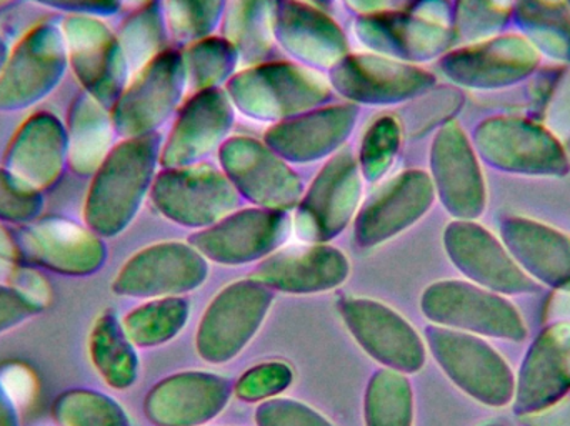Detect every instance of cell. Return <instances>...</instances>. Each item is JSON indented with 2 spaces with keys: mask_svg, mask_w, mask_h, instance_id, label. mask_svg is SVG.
Returning a JSON list of instances; mask_svg holds the SVG:
<instances>
[{
  "mask_svg": "<svg viewBox=\"0 0 570 426\" xmlns=\"http://www.w3.org/2000/svg\"><path fill=\"white\" fill-rule=\"evenodd\" d=\"M159 137L122 139L90 177L82 221L102 238L122 234L136 218L153 186L159 159Z\"/></svg>",
  "mask_w": 570,
  "mask_h": 426,
  "instance_id": "cell-1",
  "label": "cell"
},
{
  "mask_svg": "<svg viewBox=\"0 0 570 426\" xmlns=\"http://www.w3.org/2000/svg\"><path fill=\"white\" fill-rule=\"evenodd\" d=\"M67 66L60 23L42 20L30 27L13 46L0 69V113L33 109L56 92Z\"/></svg>",
  "mask_w": 570,
  "mask_h": 426,
  "instance_id": "cell-2",
  "label": "cell"
},
{
  "mask_svg": "<svg viewBox=\"0 0 570 426\" xmlns=\"http://www.w3.org/2000/svg\"><path fill=\"white\" fill-rule=\"evenodd\" d=\"M16 230L23 264L60 277L97 274L107 260L106 238L66 215H40Z\"/></svg>",
  "mask_w": 570,
  "mask_h": 426,
  "instance_id": "cell-3",
  "label": "cell"
},
{
  "mask_svg": "<svg viewBox=\"0 0 570 426\" xmlns=\"http://www.w3.org/2000/svg\"><path fill=\"white\" fill-rule=\"evenodd\" d=\"M59 23L67 66L80 90L112 109L130 79L117 33L102 17L63 16Z\"/></svg>",
  "mask_w": 570,
  "mask_h": 426,
  "instance_id": "cell-4",
  "label": "cell"
},
{
  "mask_svg": "<svg viewBox=\"0 0 570 426\" xmlns=\"http://www.w3.org/2000/svg\"><path fill=\"white\" fill-rule=\"evenodd\" d=\"M475 149L485 162L521 176L559 177L569 172L562 140L541 123L494 117L475 129Z\"/></svg>",
  "mask_w": 570,
  "mask_h": 426,
  "instance_id": "cell-5",
  "label": "cell"
},
{
  "mask_svg": "<svg viewBox=\"0 0 570 426\" xmlns=\"http://www.w3.org/2000/svg\"><path fill=\"white\" fill-rule=\"evenodd\" d=\"M230 102L256 119L279 120L321 106L328 86L314 70L271 63L244 70L229 82Z\"/></svg>",
  "mask_w": 570,
  "mask_h": 426,
  "instance_id": "cell-6",
  "label": "cell"
},
{
  "mask_svg": "<svg viewBox=\"0 0 570 426\" xmlns=\"http://www.w3.org/2000/svg\"><path fill=\"white\" fill-rule=\"evenodd\" d=\"M184 59L164 50L134 73L114 103V126L120 139L149 136L170 116L186 83Z\"/></svg>",
  "mask_w": 570,
  "mask_h": 426,
  "instance_id": "cell-7",
  "label": "cell"
},
{
  "mask_svg": "<svg viewBox=\"0 0 570 426\" xmlns=\"http://www.w3.org/2000/svg\"><path fill=\"white\" fill-rule=\"evenodd\" d=\"M424 310L439 324L464 334L512 341L528 337L524 320L508 297L471 284L435 285L425 295Z\"/></svg>",
  "mask_w": 570,
  "mask_h": 426,
  "instance_id": "cell-8",
  "label": "cell"
},
{
  "mask_svg": "<svg viewBox=\"0 0 570 426\" xmlns=\"http://www.w3.org/2000/svg\"><path fill=\"white\" fill-rule=\"evenodd\" d=\"M431 344L449 377L475 400L489 407L512 404L514 374L504 357L478 335L432 330Z\"/></svg>",
  "mask_w": 570,
  "mask_h": 426,
  "instance_id": "cell-9",
  "label": "cell"
},
{
  "mask_svg": "<svg viewBox=\"0 0 570 426\" xmlns=\"http://www.w3.org/2000/svg\"><path fill=\"white\" fill-rule=\"evenodd\" d=\"M2 166L23 186L46 194L69 172L66 122L50 110H33L17 127Z\"/></svg>",
  "mask_w": 570,
  "mask_h": 426,
  "instance_id": "cell-10",
  "label": "cell"
},
{
  "mask_svg": "<svg viewBox=\"0 0 570 426\" xmlns=\"http://www.w3.org/2000/svg\"><path fill=\"white\" fill-rule=\"evenodd\" d=\"M541 62L531 40L522 33L489 37L449 52L442 59V72L471 89H498L514 86L534 72Z\"/></svg>",
  "mask_w": 570,
  "mask_h": 426,
  "instance_id": "cell-11",
  "label": "cell"
},
{
  "mask_svg": "<svg viewBox=\"0 0 570 426\" xmlns=\"http://www.w3.org/2000/svg\"><path fill=\"white\" fill-rule=\"evenodd\" d=\"M445 247L459 270L485 290L504 297L538 290V281L519 267L504 241L481 225L471 221L449 225Z\"/></svg>",
  "mask_w": 570,
  "mask_h": 426,
  "instance_id": "cell-12",
  "label": "cell"
},
{
  "mask_svg": "<svg viewBox=\"0 0 570 426\" xmlns=\"http://www.w3.org/2000/svg\"><path fill=\"white\" fill-rule=\"evenodd\" d=\"M357 32L362 42L374 49L417 60L444 52L454 37L451 13L441 0H429L428 9L417 16L368 13L358 20Z\"/></svg>",
  "mask_w": 570,
  "mask_h": 426,
  "instance_id": "cell-13",
  "label": "cell"
},
{
  "mask_svg": "<svg viewBox=\"0 0 570 426\" xmlns=\"http://www.w3.org/2000/svg\"><path fill=\"white\" fill-rule=\"evenodd\" d=\"M570 392V324L552 321L525 354L515 377L514 412L538 414Z\"/></svg>",
  "mask_w": 570,
  "mask_h": 426,
  "instance_id": "cell-14",
  "label": "cell"
},
{
  "mask_svg": "<svg viewBox=\"0 0 570 426\" xmlns=\"http://www.w3.org/2000/svg\"><path fill=\"white\" fill-rule=\"evenodd\" d=\"M153 199L160 212L187 225L210 224L237 204L233 184L209 166L160 174L153 184Z\"/></svg>",
  "mask_w": 570,
  "mask_h": 426,
  "instance_id": "cell-15",
  "label": "cell"
},
{
  "mask_svg": "<svg viewBox=\"0 0 570 426\" xmlns=\"http://www.w3.org/2000/svg\"><path fill=\"white\" fill-rule=\"evenodd\" d=\"M331 83L355 102L392 103L428 92L434 76L417 66L364 53L332 67Z\"/></svg>",
  "mask_w": 570,
  "mask_h": 426,
  "instance_id": "cell-16",
  "label": "cell"
},
{
  "mask_svg": "<svg viewBox=\"0 0 570 426\" xmlns=\"http://www.w3.org/2000/svg\"><path fill=\"white\" fill-rule=\"evenodd\" d=\"M431 159L444 206L461 218L479 217L485 207L484 177L474 147L458 123L439 130Z\"/></svg>",
  "mask_w": 570,
  "mask_h": 426,
  "instance_id": "cell-17",
  "label": "cell"
},
{
  "mask_svg": "<svg viewBox=\"0 0 570 426\" xmlns=\"http://www.w3.org/2000/svg\"><path fill=\"white\" fill-rule=\"evenodd\" d=\"M223 166L254 202L269 207H291L301 196V182L266 146L236 137L223 149Z\"/></svg>",
  "mask_w": 570,
  "mask_h": 426,
  "instance_id": "cell-18",
  "label": "cell"
},
{
  "mask_svg": "<svg viewBox=\"0 0 570 426\" xmlns=\"http://www.w3.org/2000/svg\"><path fill=\"white\" fill-rule=\"evenodd\" d=\"M361 179L354 156L341 152L332 157L315 179L298 214L301 234L321 238L341 231L357 206Z\"/></svg>",
  "mask_w": 570,
  "mask_h": 426,
  "instance_id": "cell-19",
  "label": "cell"
},
{
  "mask_svg": "<svg viewBox=\"0 0 570 426\" xmlns=\"http://www.w3.org/2000/svg\"><path fill=\"white\" fill-rule=\"evenodd\" d=\"M204 275V264L180 245H156L134 255L117 274L112 288L127 297H156L194 287Z\"/></svg>",
  "mask_w": 570,
  "mask_h": 426,
  "instance_id": "cell-20",
  "label": "cell"
},
{
  "mask_svg": "<svg viewBox=\"0 0 570 426\" xmlns=\"http://www.w3.org/2000/svg\"><path fill=\"white\" fill-rule=\"evenodd\" d=\"M233 122L229 97L216 89L200 90L180 110L164 146V166H184L206 156L229 132Z\"/></svg>",
  "mask_w": 570,
  "mask_h": 426,
  "instance_id": "cell-21",
  "label": "cell"
},
{
  "mask_svg": "<svg viewBox=\"0 0 570 426\" xmlns=\"http://www.w3.org/2000/svg\"><path fill=\"white\" fill-rule=\"evenodd\" d=\"M502 241L519 267L534 281L570 288V237L564 231L529 218L502 224Z\"/></svg>",
  "mask_w": 570,
  "mask_h": 426,
  "instance_id": "cell-22",
  "label": "cell"
},
{
  "mask_svg": "<svg viewBox=\"0 0 570 426\" xmlns=\"http://www.w3.org/2000/svg\"><path fill=\"white\" fill-rule=\"evenodd\" d=\"M434 200V184L425 172H404L384 187L364 207L357 221L364 244L381 241L404 230L428 212Z\"/></svg>",
  "mask_w": 570,
  "mask_h": 426,
  "instance_id": "cell-23",
  "label": "cell"
},
{
  "mask_svg": "<svg viewBox=\"0 0 570 426\" xmlns=\"http://www.w3.org/2000/svg\"><path fill=\"white\" fill-rule=\"evenodd\" d=\"M357 110L332 106L301 119L285 120L267 132L271 149L295 162H311L337 149L354 129Z\"/></svg>",
  "mask_w": 570,
  "mask_h": 426,
  "instance_id": "cell-24",
  "label": "cell"
},
{
  "mask_svg": "<svg viewBox=\"0 0 570 426\" xmlns=\"http://www.w3.org/2000/svg\"><path fill=\"white\" fill-rule=\"evenodd\" d=\"M285 230L287 218L283 214L247 210L197 235L194 244L214 260H250L276 247Z\"/></svg>",
  "mask_w": 570,
  "mask_h": 426,
  "instance_id": "cell-25",
  "label": "cell"
},
{
  "mask_svg": "<svg viewBox=\"0 0 570 426\" xmlns=\"http://www.w3.org/2000/svg\"><path fill=\"white\" fill-rule=\"evenodd\" d=\"M69 172L92 177L116 147L117 130L109 107L80 90L66 119Z\"/></svg>",
  "mask_w": 570,
  "mask_h": 426,
  "instance_id": "cell-26",
  "label": "cell"
},
{
  "mask_svg": "<svg viewBox=\"0 0 570 426\" xmlns=\"http://www.w3.org/2000/svg\"><path fill=\"white\" fill-rule=\"evenodd\" d=\"M276 33L288 52L315 67H334L347 53L342 30L322 12L288 0L277 13Z\"/></svg>",
  "mask_w": 570,
  "mask_h": 426,
  "instance_id": "cell-27",
  "label": "cell"
},
{
  "mask_svg": "<svg viewBox=\"0 0 570 426\" xmlns=\"http://www.w3.org/2000/svg\"><path fill=\"white\" fill-rule=\"evenodd\" d=\"M345 267L341 251L332 248H291L266 261L256 275L284 290H315L341 281Z\"/></svg>",
  "mask_w": 570,
  "mask_h": 426,
  "instance_id": "cell-28",
  "label": "cell"
},
{
  "mask_svg": "<svg viewBox=\"0 0 570 426\" xmlns=\"http://www.w3.org/2000/svg\"><path fill=\"white\" fill-rule=\"evenodd\" d=\"M351 325L357 330L358 338L377 357L401 368L421 367L424 361V348L414 331L401 318L381 307L368 308L365 304H351L348 308Z\"/></svg>",
  "mask_w": 570,
  "mask_h": 426,
  "instance_id": "cell-29",
  "label": "cell"
},
{
  "mask_svg": "<svg viewBox=\"0 0 570 426\" xmlns=\"http://www.w3.org/2000/svg\"><path fill=\"white\" fill-rule=\"evenodd\" d=\"M136 345L127 337L122 321L104 311L89 335L90 364L99 377L116 390H126L136 380Z\"/></svg>",
  "mask_w": 570,
  "mask_h": 426,
  "instance_id": "cell-30",
  "label": "cell"
},
{
  "mask_svg": "<svg viewBox=\"0 0 570 426\" xmlns=\"http://www.w3.org/2000/svg\"><path fill=\"white\" fill-rule=\"evenodd\" d=\"M264 294L266 291L253 287H246L244 290H239V288L230 290L229 295L217 300V305H214L216 310L210 311L207 320L204 318L200 338L207 340L217 331H224L213 348H216L217 351L220 344V348L234 354L256 327L257 318L261 320V315L266 307Z\"/></svg>",
  "mask_w": 570,
  "mask_h": 426,
  "instance_id": "cell-31",
  "label": "cell"
},
{
  "mask_svg": "<svg viewBox=\"0 0 570 426\" xmlns=\"http://www.w3.org/2000/svg\"><path fill=\"white\" fill-rule=\"evenodd\" d=\"M525 39L541 56L570 62V9L566 0H518Z\"/></svg>",
  "mask_w": 570,
  "mask_h": 426,
  "instance_id": "cell-32",
  "label": "cell"
},
{
  "mask_svg": "<svg viewBox=\"0 0 570 426\" xmlns=\"http://www.w3.org/2000/svg\"><path fill=\"white\" fill-rule=\"evenodd\" d=\"M277 0H230L227 40L247 60L266 56L276 33Z\"/></svg>",
  "mask_w": 570,
  "mask_h": 426,
  "instance_id": "cell-33",
  "label": "cell"
},
{
  "mask_svg": "<svg viewBox=\"0 0 570 426\" xmlns=\"http://www.w3.org/2000/svg\"><path fill=\"white\" fill-rule=\"evenodd\" d=\"M56 426H129L126 412L109 395L90 388H69L50 408Z\"/></svg>",
  "mask_w": 570,
  "mask_h": 426,
  "instance_id": "cell-34",
  "label": "cell"
},
{
  "mask_svg": "<svg viewBox=\"0 0 570 426\" xmlns=\"http://www.w3.org/2000/svg\"><path fill=\"white\" fill-rule=\"evenodd\" d=\"M116 33L130 77L163 52L164 20L156 3L134 10Z\"/></svg>",
  "mask_w": 570,
  "mask_h": 426,
  "instance_id": "cell-35",
  "label": "cell"
},
{
  "mask_svg": "<svg viewBox=\"0 0 570 426\" xmlns=\"http://www.w3.org/2000/svg\"><path fill=\"white\" fill-rule=\"evenodd\" d=\"M237 50L227 39H200L184 59L190 89L206 90L229 76L236 63Z\"/></svg>",
  "mask_w": 570,
  "mask_h": 426,
  "instance_id": "cell-36",
  "label": "cell"
},
{
  "mask_svg": "<svg viewBox=\"0 0 570 426\" xmlns=\"http://www.w3.org/2000/svg\"><path fill=\"white\" fill-rule=\"evenodd\" d=\"M184 320L183 301H156L130 311L122 320L124 330L136 347H150L173 335Z\"/></svg>",
  "mask_w": 570,
  "mask_h": 426,
  "instance_id": "cell-37",
  "label": "cell"
},
{
  "mask_svg": "<svg viewBox=\"0 0 570 426\" xmlns=\"http://www.w3.org/2000/svg\"><path fill=\"white\" fill-rule=\"evenodd\" d=\"M518 0H458L455 29L465 42L494 37L508 22Z\"/></svg>",
  "mask_w": 570,
  "mask_h": 426,
  "instance_id": "cell-38",
  "label": "cell"
},
{
  "mask_svg": "<svg viewBox=\"0 0 570 426\" xmlns=\"http://www.w3.org/2000/svg\"><path fill=\"white\" fill-rule=\"evenodd\" d=\"M462 100L461 92L452 87L424 92V96L399 110V126L412 136H421L454 116L461 109Z\"/></svg>",
  "mask_w": 570,
  "mask_h": 426,
  "instance_id": "cell-39",
  "label": "cell"
},
{
  "mask_svg": "<svg viewBox=\"0 0 570 426\" xmlns=\"http://www.w3.org/2000/svg\"><path fill=\"white\" fill-rule=\"evenodd\" d=\"M224 0H166V19L176 39L197 40L214 29Z\"/></svg>",
  "mask_w": 570,
  "mask_h": 426,
  "instance_id": "cell-40",
  "label": "cell"
},
{
  "mask_svg": "<svg viewBox=\"0 0 570 426\" xmlns=\"http://www.w3.org/2000/svg\"><path fill=\"white\" fill-rule=\"evenodd\" d=\"M43 194L23 186L0 164V221L12 228L23 227L43 215Z\"/></svg>",
  "mask_w": 570,
  "mask_h": 426,
  "instance_id": "cell-41",
  "label": "cell"
},
{
  "mask_svg": "<svg viewBox=\"0 0 570 426\" xmlns=\"http://www.w3.org/2000/svg\"><path fill=\"white\" fill-rule=\"evenodd\" d=\"M401 139V126L394 117H382L365 133L361 164L367 179H379L394 160Z\"/></svg>",
  "mask_w": 570,
  "mask_h": 426,
  "instance_id": "cell-42",
  "label": "cell"
},
{
  "mask_svg": "<svg viewBox=\"0 0 570 426\" xmlns=\"http://www.w3.org/2000/svg\"><path fill=\"white\" fill-rule=\"evenodd\" d=\"M42 311L39 305L23 297L9 284H0V337L22 327Z\"/></svg>",
  "mask_w": 570,
  "mask_h": 426,
  "instance_id": "cell-43",
  "label": "cell"
},
{
  "mask_svg": "<svg viewBox=\"0 0 570 426\" xmlns=\"http://www.w3.org/2000/svg\"><path fill=\"white\" fill-rule=\"evenodd\" d=\"M544 126L559 139H570V66L558 79L546 106Z\"/></svg>",
  "mask_w": 570,
  "mask_h": 426,
  "instance_id": "cell-44",
  "label": "cell"
},
{
  "mask_svg": "<svg viewBox=\"0 0 570 426\" xmlns=\"http://www.w3.org/2000/svg\"><path fill=\"white\" fill-rule=\"evenodd\" d=\"M9 285L20 291L23 297L39 305L42 310L47 308L50 297H52V288H50L47 278L43 277L42 270L27 264L17 268L16 274L9 280Z\"/></svg>",
  "mask_w": 570,
  "mask_h": 426,
  "instance_id": "cell-45",
  "label": "cell"
},
{
  "mask_svg": "<svg viewBox=\"0 0 570 426\" xmlns=\"http://www.w3.org/2000/svg\"><path fill=\"white\" fill-rule=\"evenodd\" d=\"M63 16L107 17L119 12V0H26Z\"/></svg>",
  "mask_w": 570,
  "mask_h": 426,
  "instance_id": "cell-46",
  "label": "cell"
},
{
  "mask_svg": "<svg viewBox=\"0 0 570 426\" xmlns=\"http://www.w3.org/2000/svg\"><path fill=\"white\" fill-rule=\"evenodd\" d=\"M22 264L16 230L0 221V284H9L12 275Z\"/></svg>",
  "mask_w": 570,
  "mask_h": 426,
  "instance_id": "cell-47",
  "label": "cell"
},
{
  "mask_svg": "<svg viewBox=\"0 0 570 426\" xmlns=\"http://www.w3.org/2000/svg\"><path fill=\"white\" fill-rule=\"evenodd\" d=\"M3 374L6 375H0V384L3 385L9 397L16 402L17 407L29 402L30 397H32L33 388H36L32 374L27 371L26 368L17 367V365H13Z\"/></svg>",
  "mask_w": 570,
  "mask_h": 426,
  "instance_id": "cell-48",
  "label": "cell"
},
{
  "mask_svg": "<svg viewBox=\"0 0 570 426\" xmlns=\"http://www.w3.org/2000/svg\"><path fill=\"white\" fill-rule=\"evenodd\" d=\"M522 420L528 426H570V395H566L561 400L538 414L522 417Z\"/></svg>",
  "mask_w": 570,
  "mask_h": 426,
  "instance_id": "cell-49",
  "label": "cell"
},
{
  "mask_svg": "<svg viewBox=\"0 0 570 426\" xmlns=\"http://www.w3.org/2000/svg\"><path fill=\"white\" fill-rule=\"evenodd\" d=\"M284 371H267V374L259 375H250L247 380H244V384L240 385L243 387L244 394L247 395H264L269 394V392L276 390V387L284 384Z\"/></svg>",
  "mask_w": 570,
  "mask_h": 426,
  "instance_id": "cell-50",
  "label": "cell"
},
{
  "mask_svg": "<svg viewBox=\"0 0 570 426\" xmlns=\"http://www.w3.org/2000/svg\"><path fill=\"white\" fill-rule=\"evenodd\" d=\"M0 426H20L19 407L0 384Z\"/></svg>",
  "mask_w": 570,
  "mask_h": 426,
  "instance_id": "cell-51",
  "label": "cell"
},
{
  "mask_svg": "<svg viewBox=\"0 0 570 426\" xmlns=\"http://www.w3.org/2000/svg\"><path fill=\"white\" fill-rule=\"evenodd\" d=\"M292 415H287L285 417V425L287 426H328L327 424H324V422L318 420L317 417H314V415L311 414V412H297V410H291ZM276 426H283L277 425Z\"/></svg>",
  "mask_w": 570,
  "mask_h": 426,
  "instance_id": "cell-52",
  "label": "cell"
},
{
  "mask_svg": "<svg viewBox=\"0 0 570 426\" xmlns=\"http://www.w3.org/2000/svg\"><path fill=\"white\" fill-rule=\"evenodd\" d=\"M352 9L358 10V12H364L365 16L368 13H377L381 12V9H384L387 6L389 0H345Z\"/></svg>",
  "mask_w": 570,
  "mask_h": 426,
  "instance_id": "cell-53",
  "label": "cell"
},
{
  "mask_svg": "<svg viewBox=\"0 0 570 426\" xmlns=\"http://www.w3.org/2000/svg\"><path fill=\"white\" fill-rule=\"evenodd\" d=\"M120 9L139 10L153 6L156 0H119Z\"/></svg>",
  "mask_w": 570,
  "mask_h": 426,
  "instance_id": "cell-54",
  "label": "cell"
},
{
  "mask_svg": "<svg viewBox=\"0 0 570 426\" xmlns=\"http://www.w3.org/2000/svg\"><path fill=\"white\" fill-rule=\"evenodd\" d=\"M10 43L7 42L6 37L0 33V69H2L3 62H6L7 56H9Z\"/></svg>",
  "mask_w": 570,
  "mask_h": 426,
  "instance_id": "cell-55",
  "label": "cell"
},
{
  "mask_svg": "<svg viewBox=\"0 0 570 426\" xmlns=\"http://www.w3.org/2000/svg\"><path fill=\"white\" fill-rule=\"evenodd\" d=\"M19 2V0H0V10L6 9V7L12 6V3Z\"/></svg>",
  "mask_w": 570,
  "mask_h": 426,
  "instance_id": "cell-56",
  "label": "cell"
},
{
  "mask_svg": "<svg viewBox=\"0 0 570 426\" xmlns=\"http://www.w3.org/2000/svg\"><path fill=\"white\" fill-rule=\"evenodd\" d=\"M312 2L325 3V2H328V0H312Z\"/></svg>",
  "mask_w": 570,
  "mask_h": 426,
  "instance_id": "cell-57",
  "label": "cell"
},
{
  "mask_svg": "<svg viewBox=\"0 0 570 426\" xmlns=\"http://www.w3.org/2000/svg\"><path fill=\"white\" fill-rule=\"evenodd\" d=\"M566 3H568L569 9H570V0H566Z\"/></svg>",
  "mask_w": 570,
  "mask_h": 426,
  "instance_id": "cell-58",
  "label": "cell"
},
{
  "mask_svg": "<svg viewBox=\"0 0 570 426\" xmlns=\"http://www.w3.org/2000/svg\"><path fill=\"white\" fill-rule=\"evenodd\" d=\"M488 426H499V425H488Z\"/></svg>",
  "mask_w": 570,
  "mask_h": 426,
  "instance_id": "cell-59",
  "label": "cell"
}]
</instances>
